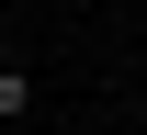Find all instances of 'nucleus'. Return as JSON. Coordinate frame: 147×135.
Returning a JSON list of instances; mask_svg holds the SVG:
<instances>
[{
    "label": "nucleus",
    "mask_w": 147,
    "mask_h": 135,
    "mask_svg": "<svg viewBox=\"0 0 147 135\" xmlns=\"http://www.w3.org/2000/svg\"><path fill=\"white\" fill-rule=\"evenodd\" d=\"M23 113H34V79H23V68H0V124H23Z\"/></svg>",
    "instance_id": "obj_1"
}]
</instances>
